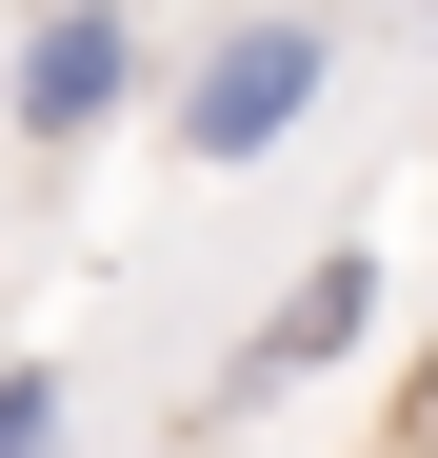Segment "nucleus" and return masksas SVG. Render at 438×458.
Returning a JSON list of instances; mask_svg holds the SVG:
<instances>
[{"label":"nucleus","mask_w":438,"mask_h":458,"mask_svg":"<svg viewBox=\"0 0 438 458\" xmlns=\"http://www.w3.org/2000/svg\"><path fill=\"white\" fill-rule=\"evenodd\" d=\"M339 60H358V40H339V0H240V21H199V60L160 81V140H180L199 180H259L279 140L339 100Z\"/></svg>","instance_id":"obj_1"},{"label":"nucleus","mask_w":438,"mask_h":458,"mask_svg":"<svg viewBox=\"0 0 438 458\" xmlns=\"http://www.w3.org/2000/svg\"><path fill=\"white\" fill-rule=\"evenodd\" d=\"M358 339H379V240H339V259H299V279H279V299H259L240 339H219V378L180 399V458H219V438H259V419L299 399V378H339Z\"/></svg>","instance_id":"obj_2"},{"label":"nucleus","mask_w":438,"mask_h":458,"mask_svg":"<svg viewBox=\"0 0 438 458\" xmlns=\"http://www.w3.org/2000/svg\"><path fill=\"white\" fill-rule=\"evenodd\" d=\"M180 60H139L120 0H21V60H0V120H21V160H80L100 120H139Z\"/></svg>","instance_id":"obj_3"},{"label":"nucleus","mask_w":438,"mask_h":458,"mask_svg":"<svg viewBox=\"0 0 438 458\" xmlns=\"http://www.w3.org/2000/svg\"><path fill=\"white\" fill-rule=\"evenodd\" d=\"M0 458H60V359H0Z\"/></svg>","instance_id":"obj_4"}]
</instances>
